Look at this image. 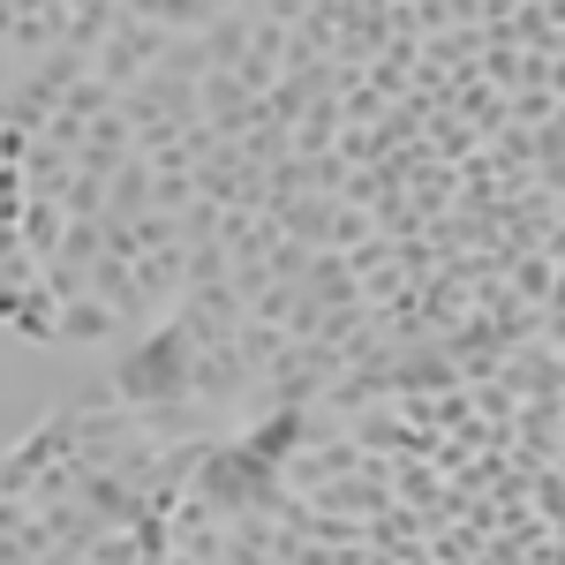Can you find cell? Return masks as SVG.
Returning a JSON list of instances; mask_svg holds the SVG:
<instances>
[{"label":"cell","instance_id":"cell-1","mask_svg":"<svg viewBox=\"0 0 565 565\" xmlns=\"http://www.w3.org/2000/svg\"><path fill=\"white\" fill-rule=\"evenodd\" d=\"M0 218H15V174L0 167Z\"/></svg>","mask_w":565,"mask_h":565}]
</instances>
